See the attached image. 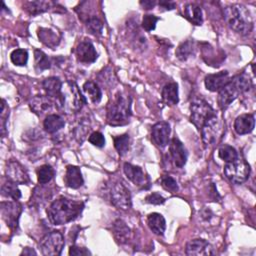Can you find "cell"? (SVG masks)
Returning <instances> with one entry per match:
<instances>
[{
    "label": "cell",
    "instance_id": "6da1fadb",
    "mask_svg": "<svg viewBox=\"0 0 256 256\" xmlns=\"http://www.w3.org/2000/svg\"><path fill=\"white\" fill-rule=\"evenodd\" d=\"M190 121L201 133L205 145H210L216 139L219 120L215 110L202 98L195 99L190 105Z\"/></svg>",
    "mask_w": 256,
    "mask_h": 256
},
{
    "label": "cell",
    "instance_id": "7a4b0ae2",
    "mask_svg": "<svg viewBox=\"0 0 256 256\" xmlns=\"http://www.w3.org/2000/svg\"><path fill=\"white\" fill-rule=\"evenodd\" d=\"M83 208L84 203L82 201L71 200L61 196L48 207V219L53 225H63L77 219Z\"/></svg>",
    "mask_w": 256,
    "mask_h": 256
},
{
    "label": "cell",
    "instance_id": "3957f363",
    "mask_svg": "<svg viewBox=\"0 0 256 256\" xmlns=\"http://www.w3.org/2000/svg\"><path fill=\"white\" fill-rule=\"evenodd\" d=\"M131 115V97L117 92L107 105V123L111 126H123L129 122Z\"/></svg>",
    "mask_w": 256,
    "mask_h": 256
},
{
    "label": "cell",
    "instance_id": "277c9868",
    "mask_svg": "<svg viewBox=\"0 0 256 256\" xmlns=\"http://www.w3.org/2000/svg\"><path fill=\"white\" fill-rule=\"evenodd\" d=\"M224 19L227 25L236 33L249 34L253 29V19L249 10L242 4H232L224 8Z\"/></svg>",
    "mask_w": 256,
    "mask_h": 256
},
{
    "label": "cell",
    "instance_id": "5b68a950",
    "mask_svg": "<svg viewBox=\"0 0 256 256\" xmlns=\"http://www.w3.org/2000/svg\"><path fill=\"white\" fill-rule=\"evenodd\" d=\"M252 86V81L248 75L241 73L235 75L219 91L218 104L221 109H226L240 94L247 92Z\"/></svg>",
    "mask_w": 256,
    "mask_h": 256
},
{
    "label": "cell",
    "instance_id": "8992f818",
    "mask_svg": "<svg viewBox=\"0 0 256 256\" xmlns=\"http://www.w3.org/2000/svg\"><path fill=\"white\" fill-rule=\"evenodd\" d=\"M86 100L80 92L77 84L73 81H68L65 84V88L62 87V97L60 109H63L67 113L78 112L81 110Z\"/></svg>",
    "mask_w": 256,
    "mask_h": 256
},
{
    "label": "cell",
    "instance_id": "52a82bcc",
    "mask_svg": "<svg viewBox=\"0 0 256 256\" xmlns=\"http://www.w3.org/2000/svg\"><path fill=\"white\" fill-rule=\"evenodd\" d=\"M107 194L110 202L120 210L131 208V194L129 189L120 181H110L107 185Z\"/></svg>",
    "mask_w": 256,
    "mask_h": 256
},
{
    "label": "cell",
    "instance_id": "ba28073f",
    "mask_svg": "<svg viewBox=\"0 0 256 256\" xmlns=\"http://www.w3.org/2000/svg\"><path fill=\"white\" fill-rule=\"evenodd\" d=\"M223 171L230 182L234 184H241L248 179L250 166L244 159H240L238 157L235 161L226 163Z\"/></svg>",
    "mask_w": 256,
    "mask_h": 256
},
{
    "label": "cell",
    "instance_id": "9c48e42d",
    "mask_svg": "<svg viewBox=\"0 0 256 256\" xmlns=\"http://www.w3.org/2000/svg\"><path fill=\"white\" fill-rule=\"evenodd\" d=\"M64 244L65 241L62 233L59 231H52L41 238L39 247L43 255L56 256L61 254Z\"/></svg>",
    "mask_w": 256,
    "mask_h": 256
},
{
    "label": "cell",
    "instance_id": "30bf717a",
    "mask_svg": "<svg viewBox=\"0 0 256 256\" xmlns=\"http://www.w3.org/2000/svg\"><path fill=\"white\" fill-rule=\"evenodd\" d=\"M2 219L6 222L7 226L11 230H15L18 227V220L22 212V206L18 202L8 201L1 202L0 205Z\"/></svg>",
    "mask_w": 256,
    "mask_h": 256
},
{
    "label": "cell",
    "instance_id": "8fae6325",
    "mask_svg": "<svg viewBox=\"0 0 256 256\" xmlns=\"http://www.w3.org/2000/svg\"><path fill=\"white\" fill-rule=\"evenodd\" d=\"M5 175L8 180L15 182L16 184H27L30 181L25 167L16 160L7 161Z\"/></svg>",
    "mask_w": 256,
    "mask_h": 256
},
{
    "label": "cell",
    "instance_id": "7c38bea8",
    "mask_svg": "<svg viewBox=\"0 0 256 256\" xmlns=\"http://www.w3.org/2000/svg\"><path fill=\"white\" fill-rule=\"evenodd\" d=\"M75 55L77 60L84 64L93 63L98 57L93 43L88 39H84L78 43L75 48Z\"/></svg>",
    "mask_w": 256,
    "mask_h": 256
},
{
    "label": "cell",
    "instance_id": "4fadbf2b",
    "mask_svg": "<svg viewBox=\"0 0 256 256\" xmlns=\"http://www.w3.org/2000/svg\"><path fill=\"white\" fill-rule=\"evenodd\" d=\"M123 171L128 180H130L133 184L145 189L149 187V178L139 166L126 162L123 165Z\"/></svg>",
    "mask_w": 256,
    "mask_h": 256
},
{
    "label": "cell",
    "instance_id": "5bb4252c",
    "mask_svg": "<svg viewBox=\"0 0 256 256\" xmlns=\"http://www.w3.org/2000/svg\"><path fill=\"white\" fill-rule=\"evenodd\" d=\"M170 125L168 122L160 121L155 123L151 128V138L153 142L160 148H164L169 143Z\"/></svg>",
    "mask_w": 256,
    "mask_h": 256
},
{
    "label": "cell",
    "instance_id": "9a60e30c",
    "mask_svg": "<svg viewBox=\"0 0 256 256\" xmlns=\"http://www.w3.org/2000/svg\"><path fill=\"white\" fill-rule=\"evenodd\" d=\"M42 87L45 90L47 96L53 99L56 104V107L60 109L63 87L62 81L58 77H48L42 82Z\"/></svg>",
    "mask_w": 256,
    "mask_h": 256
},
{
    "label": "cell",
    "instance_id": "2e32d148",
    "mask_svg": "<svg viewBox=\"0 0 256 256\" xmlns=\"http://www.w3.org/2000/svg\"><path fill=\"white\" fill-rule=\"evenodd\" d=\"M186 255L189 256H208L213 255L214 249L212 245L204 239H193L186 244Z\"/></svg>",
    "mask_w": 256,
    "mask_h": 256
},
{
    "label": "cell",
    "instance_id": "e0dca14e",
    "mask_svg": "<svg viewBox=\"0 0 256 256\" xmlns=\"http://www.w3.org/2000/svg\"><path fill=\"white\" fill-rule=\"evenodd\" d=\"M169 152L174 165L178 168H182L187 161V151L183 143L177 138L173 137L169 143Z\"/></svg>",
    "mask_w": 256,
    "mask_h": 256
},
{
    "label": "cell",
    "instance_id": "ac0fdd59",
    "mask_svg": "<svg viewBox=\"0 0 256 256\" xmlns=\"http://www.w3.org/2000/svg\"><path fill=\"white\" fill-rule=\"evenodd\" d=\"M230 79L229 72L224 70L214 74H208L204 79V84L207 90L219 92L230 81Z\"/></svg>",
    "mask_w": 256,
    "mask_h": 256
},
{
    "label": "cell",
    "instance_id": "d6986e66",
    "mask_svg": "<svg viewBox=\"0 0 256 256\" xmlns=\"http://www.w3.org/2000/svg\"><path fill=\"white\" fill-rule=\"evenodd\" d=\"M53 104H55L53 99H51L49 96H43V95H37L33 97L29 102L31 110L37 115H41L49 111L52 108Z\"/></svg>",
    "mask_w": 256,
    "mask_h": 256
},
{
    "label": "cell",
    "instance_id": "ffe728a7",
    "mask_svg": "<svg viewBox=\"0 0 256 256\" xmlns=\"http://www.w3.org/2000/svg\"><path fill=\"white\" fill-rule=\"evenodd\" d=\"M255 126V118L253 114H242L234 121V130L239 135L248 134L253 131Z\"/></svg>",
    "mask_w": 256,
    "mask_h": 256
},
{
    "label": "cell",
    "instance_id": "44dd1931",
    "mask_svg": "<svg viewBox=\"0 0 256 256\" xmlns=\"http://www.w3.org/2000/svg\"><path fill=\"white\" fill-rule=\"evenodd\" d=\"M64 180L65 184L72 189H78L84 183V179L80 168L74 165H68L66 167V174Z\"/></svg>",
    "mask_w": 256,
    "mask_h": 256
},
{
    "label": "cell",
    "instance_id": "7402d4cb",
    "mask_svg": "<svg viewBox=\"0 0 256 256\" xmlns=\"http://www.w3.org/2000/svg\"><path fill=\"white\" fill-rule=\"evenodd\" d=\"M112 234L117 243L125 244L130 239L131 229L123 220L117 219L112 224Z\"/></svg>",
    "mask_w": 256,
    "mask_h": 256
},
{
    "label": "cell",
    "instance_id": "603a6c76",
    "mask_svg": "<svg viewBox=\"0 0 256 256\" xmlns=\"http://www.w3.org/2000/svg\"><path fill=\"white\" fill-rule=\"evenodd\" d=\"M183 16L193 25L199 26L203 23V15L201 7L196 3H188L184 6Z\"/></svg>",
    "mask_w": 256,
    "mask_h": 256
},
{
    "label": "cell",
    "instance_id": "cb8c5ba5",
    "mask_svg": "<svg viewBox=\"0 0 256 256\" xmlns=\"http://www.w3.org/2000/svg\"><path fill=\"white\" fill-rule=\"evenodd\" d=\"M147 225L154 234L159 236H162L166 229L165 218L157 212L150 213L147 216Z\"/></svg>",
    "mask_w": 256,
    "mask_h": 256
},
{
    "label": "cell",
    "instance_id": "d4e9b609",
    "mask_svg": "<svg viewBox=\"0 0 256 256\" xmlns=\"http://www.w3.org/2000/svg\"><path fill=\"white\" fill-rule=\"evenodd\" d=\"M65 125V121L62 116L58 114H49L43 121V128L47 133H56L62 129Z\"/></svg>",
    "mask_w": 256,
    "mask_h": 256
},
{
    "label": "cell",
    "instance_id": "484cf974",
    "mask_svg": "<svg viewBox=\"0 0 256 256\" xmlns=\"http://www.w3.org/2000/svg\"><path fill=\"white\" fill-rule=\"evenodd\" d=\"M162 100L168 105H176L179 102L178 96V85L175 82L166 84L161 91Z\"/></svg>",
    "mask_w": 256,
    "mask_h": 256
},
{
    "label": "cell",
    "instance_id": "4316f807",
    "mask_svg": "<svg viewBox=\"0 0 256 256\" xmlns=\"http://www.w3.org/2000/svg\"><path fill=\"white\" fill-rule=\"evenodd\" d=\"M55 5L52 1H27L24 3L23 8L31 15H37L48 11Z\"/></svg>",
    "mask_w": 256,
    "mask_h": 256
},
{
    "label": "cell",
    "instance_id": "83f0119b",
    "mask_svg": "<svg viewBox=\"0 0 256 256\" xmlns=\"http://www.w3.org/2000/svg\"><path fill=\"white\" fill-rule=\"evenodd\" d=\"M38 37L43 44L50 48L56 47L60 42L59 35L55 31L48 28H40L38 30Z\"/></svg>",
    "mask_w": 256,
    "mask_h": 256
},
{
    "label": "cell",
    "instance_id": "f1b7e54d",
    "mask_svg": "<svg viewBox=\"0 0 256 256\" xmlns=\"http://www.w3.org/2000/svg\"><path fill=\"white\" fill-rule=\"evenodd\" d=\"M195 53V43L193 39H188L181 42L176 48V57L181 61H186Z\"/></svg>",
    "mask_w": 256,
    "mask_h": 256
},
{
    "label": "cell",
    "instance_id": "f546056e",
    "mask_svg": "<svg viewBox=\"0 0 256 256\" xmlns=\"http://www.w3.org/2000/svg\"><path fill=\"white\" fill-rule=\"evenodd\" d=\"M82 88H83L84 93L89 97V99L93 103L96 104V103L100 102V100L102 98V92L96 82L88 80L83 84Z\"/></svg>",
    "mask_w": 256,
    "mask_h": 256
},
{
    "label": "cell",
    "instance_id": "4dcf8cb0",
    "mask_svg": "<svg viewBox=\"0 0 256 256\" xmlns=\"http://www.w3.org/2000/svg\"><path fill=\"white\" fill-rule=\"evenodd\" d=\"M1 194L2 196L11 198L14 201H17L21 198V192L15 182L7 180L1 185Z\"/></svg>",
    "mask_w": 256,
    "mask_h": 256
},
{
    "label": "cell",
    "instance_id": "1f68e13d",
    "mask_svg": "<svg viewBox=\"0 0 256 256\" xmlns=\"http://www.w3.org/2000/svg\"><path fill=\"white\" fill-rule=\"evenodd\" d=\"M34 59H35V68L38 72H42L51 67V59L41 50L35 49L34 51Z\"/></svg>",
    "mask_w": 256,
    "mask_h": 256
},
{
    "label": "cell",
    "instance_id": "d6a6232c",
    "mask_svg": "<svg viewBox=\"0 0 256 256\" xmlns=\"http://www.w3.org/2000/svg\"><path fill=\"white\" fill-rule=\"evenodd\" d=\"M129 32L131 34V42L133 44V47L137 50H145L147 47V40L146 37L140 33L137 26L130 27Z\"/></svg>",
    "mask_w": 256,
    "mask_h": 256
},
{
    "label": "cell",
    "instance_id": "836d02e7",
    "mask_svg": "<svg viewBox=\"0 0 256 256\" xmlns=\"http://www.w3.org/2000/svg\"><path fill=\"white\" fill-rule=\"evenodd\" d=\"M36 174H37L38 182L41 185H44V184L49 183L52 180V178L55 175V172H54V169L52 168V166H50L48 164H44L37 168Z\"/></svg>",
    "mask_w": 256,
    "mask_h": 256
},
{
    "label": "cell",
    "instance_id": "e575fe53",
    "mask_svg": "<svg viewBox=\"0 0 256 256\" xmlns=\"http://www.w3.org/2000/svg\"><path fill=\"white\" fill-rule=\"evenodd\" d=\"M113 143L116 151L119 155L123 156L128 152L129 144H130V137L128 134H121L118 136L113 137Z\"/></svg>",
    "mask_w": 256,
    "mask_h": 256
},
{
    "label": "cell",
    "instance_id": "d590c367",
    "mask_svg": "<svg viewBox=\"0 0 256 256\" xmlns=\"http://www.w3.org/2000/svg\"><path fill=\"white\" fill-rule=\"evenodd\" d=\"M85 24L87 29L91 34L98 36L102 34L103 31V22L97 16H89L85 20Z\"/></svg>",
    "mask_w": 256,
    "mask_h": 256
},
{
    "label": "cell",
    "instance_id": "8d00e7d4",
    "mask_svg": "<svg viewBox=\"0 0 256 256\" xmlns=\"http://www.w3.org/2000/svg\"><path fill=\"white\" fill-rule=\"evenodd\" d=\"M218 156L226 163H229L235 161L238 158V153L234 147L230 145H223L218 150Z\"/></svg>",
    "mask_w": 256,
    "mask_h": 256
},
{
    "label": "cell",
    "instance_id": "74e56055",
    "mask_svg": "<svg viewBox=\"0 0 256 256\" xmlns=\"http://www.w3.org/2000/svg\"><path fill=\"white\" fill-rule=\"evenodd\" d=\"M10 60L14 65L25 66L28 61V52L25 49H15L10 54Z\"/></svg>",
    "mask_w": 256,
    "mask_h": 256
},
{
    "label": "cell",
    "instance_id": "f35d334b",
    "mask_svg": "<svg viewBox=\"0 0 256 256\" xmlns=\"http://www.w3.org/2000/svg\"><path fill=\"white\" fill-rule=\"evenodd\" d=\"M160 184L167 191L176 192L178 190L177 181L173 177H171L169 175H163L161 177V179H160Z\"/></svg>",
    "mask_w": 256,
    "mask_h": 256
},
{
    "label": "cell",
    "instance_id": "ab89813d",
    "mask_svg": "<svg viewBox=\"0 0 256 256\" xmlns=\"http://www.w3.org/2000/svg\"><path fill=\"white\" fill-rule=\"evenodd\" d=\"M158 20H159V18L157 16L152 15V14H146L143 16V19H142V24H141L142 28L145 31L150 32L155 29L156 23Z\"/></svg>",
    "mask_w": 256,
    "mask_h": 256
},
{
    "label": "cell",
    "instance_id": "60d3db41",
    "mask_svg": "<svg viewBox=\"0 0 256 256\" xmlns=\"http://www.w3.org/2000/svg\"><path fill=\"white\" fill-rule=\"evenodd\" d=\"M88 140H89V142L92 145H94V146H96L98 148H102L105 145L104 135L101 132H99V131H95V132L91 133L89 138H88Z\"/></svg>",
    "mask_w": 256,
    "mask_h": 256
},
{
    "label": "cell",
    "instance_id": "b9f144b4",
    "mask_svg": "<svg viewBox=\"0 0 256 256\" xmlns=\"http://www.w3.org/2000/svg\"><path fill=\"white\" fill-rule=\"evenodd\" d=\"M145 202L150 203V204H154V205H160V204H163L165 202V198L162 195H160L159 193L153 192V193L146 196Z\"/></svg>",
    "mask_w": 256,
    "mask_h": 256
},
{
    "label": "cell",
    "instance_id": "7bdbcfd3",
    "mask_svg": "<svg viewBox=\"0 0 256 256\" xmlns=\"http://www.w3.org/2000/svg\"><path fill=\"white\" fill-rule=\"evenodd\" d=\"M9 116V112L8 110L6 111V102L3 99L2 100V108H1V124H2V128H1V132H2V137L5 136V128H6V119Z\"/></svg>",
    "mask_w": 256,
    "mask_h": 256
},
{
    "label": "cell",
    "instance_id": "ee69618b",
    "mask_svg": "<svg viewBox=\"0 0 256 256\" xmlns=\"http://www.w3.org/2000/svg\"><path fill=\"white\" fill-rule=\"evenodd\" d=\"M98 77H99V80H100L104 85H107L108 83L112 84V81H113V73H112L111 69H109V71H106V69H104L101 73H99Z\"/></svg>",
    "mask_w": 256,
    "mask_h": 256
},
{
    "label": "cell",
    "instance_id": "f6af8a7d",
    "mask_svg": "<svg viewBox=\"0 0 256 256\" xmlns=\"http://www.w3.org/2000/svg\"><path fill=\"white\" fill-rule=\"evenodd\" d=\"M69 255H76V256H79V255H91V252L88 249L84 248V247H79V246L72 245L69 248Z\"/></svg>",
    "mask_w": 256,
    "mask_h": 256
},
{
    "label": "cell",
    "instance_id": "bcb514c9",
    "mask_svg": "<svg viewBox=\"0 0 256 256\" xmlns=\"http://www.w3.org/2000/svg\"><path fill=\"white\" fill-rule=\"evenodd\" d=\"M158 5L162 10H173L176 7V3L172 1H160Z\"/></svg>",
    "mask_w": 256,
    "mask_h": 256
},
{
    "label": "cell",
    "instance_id": "7dc6e473",
    "mask_svg": "<svg viewBox=\"0 0 256 256\" xmlns=\"http://www.w3.org/2000/svg\"><path fill=\"white\" fill-rule=\"evenodd\" d=\"M140 5L143 7V9L149 10L153 8L156 5L155 1H150V0H145V1H140Z\"/></svg>",
    "mask_w": 256,
    "mask_h": 256
},
{
    "label": "cell",
    "instance_id": "c3c4849f",
    "mask_svg": "<svg viewBox=\"0 0 256 256\" xmlns=\"http://www.w3.org/2000/svg\"><path fill=\"white\" fill-rule=\"evenodd\" d=\"M36 254H37L36 251L33 250L32 248H30V247H25V248H23V250H22V252H21L20 255H36Z\"/></svg>",
    "mask_w": 256,
    "mask_h": 256
}]
</instances>
